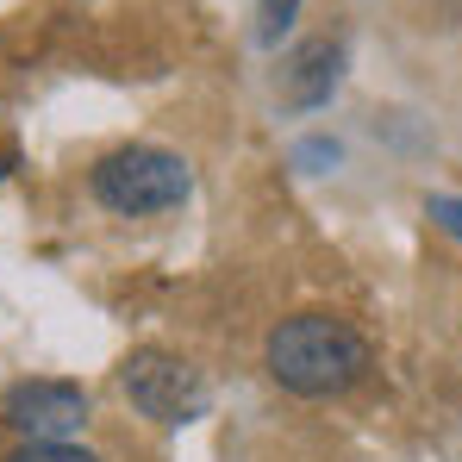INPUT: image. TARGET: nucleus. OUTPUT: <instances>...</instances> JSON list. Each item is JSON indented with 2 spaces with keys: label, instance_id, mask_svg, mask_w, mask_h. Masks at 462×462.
<instances>
[{
  "label": "nucleus",
  "instance_id": "nucleus-1",
  "mask_svg": "<svg viewBox=\"0 0 462 462\" xmlns=\"http://www.w3.org/2000/svg\"><path fill=\"white\" fill-rule=\"evenodd\" d=\"M263 369H269V382L282 387V393H294V400H337V393L369 382L375 350L337 312H294V319L269 325Z\"/></svg>",
  "mask_w": 462,
  "mask_h": 462
},
{
  "label": "nucleus",
  "instance_id": "nucleus-2",
  "mask_svg": "<svg viewBox=\"0 0 462 462\" xmlns=\"http://www.w3.org/2000/svg\"><path fill=\"white\" fill-rule=\"evenodd\" d=\"M88 194L113 219H156L194 200V162L162 144H119L88 169Z\"/></svg>",
  "mask_w": 462,
  "mask_h": 462
},
{
  "label": "nucleus",
  "instance_id": "nucleus-3",
  "mask_svg": "<svg viewBox=\"0 0 462 462\" xmlns=\"http://www.w3.org/2000/svg\"><path fill=\"white\" fill-rule=\"evenodd\" d=\"M119 387H125L132 412L151 419V425H162V431L194 425V419L213 406L207 369H194L181 350H162V344H138V350L119 363Z\"/></svg>",
  "mask_w": 462,
  "mask_h": 462
},
{
  "label": "nucleus",
  "instance_id": "nucleus-4",
  "mask_svg": "<svg viewBox=\"0 0 462 462\" xmlns=\"http://www.w3.org/2000/svg\"><path fill=\"white\" fill-rule=\"evenodd\" d=\"M88 412H94L88 387L63 375H25L0 393V425L19 444H81Z\"/></svg>",
  "mask_w": 462,
  "mask_h": 462
},
{
  "label": "nucleus",
  "instance_id": "nucleus-5",
  "mask_svg": "<svg viewBox=\"0 0 462 462\" xmlns=\"http://www.w3.org/2000/svg\"><path fill=\"white\" fill-rule=\"evenodd\" d=\"M337 81H344V44H337V38H300V44L282 57L275 100H282L288 113H319V106H331Z\"/></svg>",
  "mask_w": 462,
  "mask_h": 462
},
{
  "label": "nucleus",
  "instance_id": "nucleus-6",
  "mask_svg": "<svg viewBox=\"0 0 462 462\" xmlns=\"http://www.w3.org/2000/svg\"><path fill=\"white\" fill-rule=\"evenodd\" d=\"M294 19H300V0H256V44L282 51V38L294 32Z\"/></svg>",
  "mask_w": 462,
  "mask_h": 462
},
{
  "label": "nucleus",
  "instance_id": "nucleus-7",
  "mask_svg": "<svg viewBox=\"0 0 462 462\" xmlns=\"http://www.w3.org/2000/svg\"><path fill=\"white\" fill-rule=\"evenodd\" d=\"M288 162H294V169H300V175H331V169H337V162H344V144H337V138H325V132H319V138H300V144H294V151H288Z\"/></svg>",
  "mask_w": 462,
  "mask_h": 462
},
{
  "label": "nucleus",
  "instance_id": "nucleus-8",
  "mask_svg": "<svg viewBox=\"0 0 462 462\" xmlns=\"http://www.w3.org/2000/svg\"><path fill=\"white\" fill-rule=\"evenodd\" d=\"M0 462H106V457L88 444H13Z\"/></svg>",
  "mask_w": 462,
  "mask_h": 462
},
{
  "label": "nucleus",
  "instance_id": "nucleus-9",
  "mask_svg": "<svg viewBox=\"0 0 462 462\" xmlns=\"http://www.w3.org/2000/svg\"><path fill=\"white\" fill-rule=\"evenodd\" d=\"M425 219L462 244V194H425Z\"/></svg>",
  "mask_w": 462,
  "mask_h": 462
},
{
  "label": "nucleus",
  "instance_id": "nucleus-10",
  "mask_svg": "<svg viewBox=\"0 0 462 462\" xmlns=\"http://www.w3.org/2000/svg\"><path fill=\"white\" fill-rule=\"evenodd\" d=\"M13 169H19V151H13V144H0V181H6Z\"/></svg>",
  "mask_w": 462,
  "mask_h": 462
}]
</instances>
